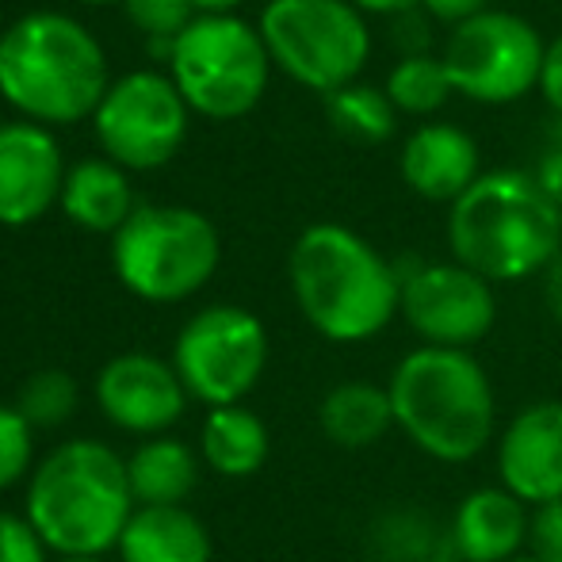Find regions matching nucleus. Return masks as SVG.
Here are the masks:
<instances>
[{
	"mask_svg": "<svg viewBox=\"0 0 562 562\" xmlns=\"http://www.w3.org/2000/svg\"><path fill=\"white\" fill-rule=\"evenodd\" d=\"M92 391L100 414L134 437H165L192 402L177 368L149 352H123L108 360Z\"/></svg>",
	"mask_w": 562,
	"mask_h": 562,
	"instance_id": "obj_13",
	"label": "nucleus"
},
{
	"mask_svg": "<svg viewBox=\"0 0 562 562\" xmlns=\"http://www.w3.org/2000/svg\"><path fill=\"white\" fill-rule=\"evenodd\" d=\"M169 363L188 398L211 409L241 406L268 368V329L245 306H207L184 322Z\"/></svg>",
	"mask_w": 562,
	"mask_h": 562,
	"instance_id": "obj_9",
	"label": "nucleus"
},
{
	"mask_svg": "<svg viewBox=\"0 0 562 562\" xmlns=\"http://www.w3.org/2000/svg\"><path fill=\"white\" fill-rule=\"evenodd\" d=\"M532 509L505 486H479L456 505L448 525L451 555L463 562H513L528 548Z\"/></svg>",
	"mask_w": 562,
	"mask_h": 562,
	"instance_id": "obj_16",
	"label": "nucleus"
},
{
	"mask_svg": "<svg viewBox=\"0 0 562 562\" xmlns=\"http://www.w3.org/2000/svg\"><path fill=\"white\" fill-rule=\"evenodd\" d=\"M31 425L23 422V414L15 406L0 402V494L12 490L15 482L31 479V456H35V437Z\"/></svg>",
	"mask_w": 562,
	"mask_h": 562,
	"instance_id": "obj_26",
	"label": "nucleus"
},
{
	"mask_svg": "<svg viewBox=\"0 0 562 562\" xmlns=\"http://www.w3.org/2000/svg\"><path fill=\"white\" fill-rule=\"evenodd\" d=\"M108 89L104 50L69 15L31 12L0 35V92L35 123L97 115Z\"/></svg>",
	"mask_w": 562,
	"mask_h": 562,
	"instance_id": "obj_5",
	"label": "nucleus"
},
{
	"mask_svg": "<svg viewBox=\"0 0 562 562\" xmlns=\"http://www.w3.org/2000/svg\"><path fill=\"white\" fill-rule=\"evenodd\" d=\"M85 4H112V0H85Z\"/></svg>",
	"mask_w": 562,
	"mask_h": 562,
	"instance_id": "obj_40",
	"label": "nucleus"
},
{
	"mask_svg": "<svg viewBox=\"0 0 562 562\" xmlns=\"http://www.w3.org/2000/svg\"><path fill=\"white\" fill-rule=\"evenodd\" d=\"M398 169L422 200L456 203L482 177L479 142L456 123H425L406 138Z\"/></svg>",
	"mask_w": 562,
	"mask_h": 562,
	"instance_id": "obj_17",
	"label": "nucleus"
},
{
	"mask_svg": "<svg viewBox=\"0 0 562 562\" xmlns=\"http://www.w3.org/2000/svg\"><path fill=\"white\" fill-rule=\"evenodd\" d=\"M394 425L437 463H471L497 437V394L463 348L417 345L391 371Z\"/></svg>",
	"mask_w": 562,
	"mask_h": 562,
	"instance_id": "obj_4",
	"label": "nucleus"
},
{
	"mask_svg": "<svg viewBox=\"0 0 562 562\" xmlns=\"http://www.w3.org/2000/svg\"><path fill=\"white\" fill-rule=\"evenodd\" d=\"M513 562H540V559H536V555H528V551H525V555H520V559H513Z\"/></svg>",
	"mask_w": 562,
	"mask_h": 562,
	"instance_id": "obj_39",
	"label": "nucleus"
},
{
	"mask_svg": "<svg viewBox=\"0 0 562 562\" xmlns=\"http://www.w3.org/2000/svg\"><path fill=\"white\" fill-rule=\"evenodd\" d=\"M497 486L540 509L562 502V402L543 398L525 406L494 440Z\"/></svg>",
	"mask_w": 562,
	"mask_h": 562,
	"instance_id": "obj_14",
	"label": "nucleus"
},
{
	"mask_svg": "<svg viewBox=\"0 0 562 562\" xmlns=\"http://www.w3.org/2000/svg\"><path fill=\"white\" fill-rule=\"evenodd\" d=\"M119 562H211V532L184 505L134 509L119 540Z\"/></svg>",
	"mask_w": 562,
	"mask_h": 562,
	"instance_id": "obj_18",
	"label": "nucleus"
},
{
	"mask_svg": "<svg viewBox=\"0 0 562 562\" xmlns=\"http://www.w3.org/2000/svg\"><path fill=\"white\" fill-rule=\"evenodd\" d=\"M241 0H192V8L200 15H229V8H237Z\"/></svg>",
	"mask_w": 562,
	"mask_h": 562,
	"instance_id": "obj_36",
	"label": "nucleus"
},
{
	"mask_svg": "<svg viewBox=\"0 0 562 562\" xmlns=\"http://www.w3.org/2000/svg\"><path fill=\"white\" fill-rule=\"evenodd\" d=\"M54 562H112V559L100 555V559H54Z\"/></svg>",
	"mask_w": 562,
	"mask_h": 562,
	"instance_id": "obj_38",
	"label": "nucleus"
},
{
	"mask_svg": "<svg viewBox=\"0 0 562 562\" xmlns=\"http://www.w3.org/2000/svg\"><path fill=\"white\" fill-rule=\"evenodd\" d=\"M326 112L329 123L356 142H386L398 131V108L391 104L386 89H375V85H345L334 97H326Z\"/></svg>",
	"mask_w": 562,
	"mask_h": 562,
	"instance_id": "obj_23",
	"label": "nucleus"
},
{
	"mask_svg": "<svg viewBox=\"0 0 562 562\" xmlns=\"http://www.w3.org/2000/svg\"><path fill=\"white\" fill-rule=\"evenodd\" d=\"M422 562H463V559H456L451 551H437V555H429V559H422Z\"/></svg>",
	"mask_w": 562,
	"mask_h": 562,
	"instance_id": "obj_37",
	"label": "nucleus"
},
{
	"mask_svg": "<svg viewBox=\"0 0 562 562\" xmlns=\"http://www.w3.org/2000/svg\"><path fill=\"white\" fill-rule=\"evenodd\" d=\"M288 280L311 329L334 345L379 337L402 314L398 265L340 223H314L295 237Z\"/></svg>",
	"mask_w": 562,
	"mask_h": 562,
	"instance_id": "obj_1",
	"label": "nucleus"
},
{
	"mask_svg": "<svg viewBox=\"0 0 562 562\" xmlns=\"http://www.w3.org/2000/svg\"><path fill=\"white\" fill-rule=\"evenodd\" d=\"M318 425L326 432L329 445L345 448V451H363L375 448L394 425V402L391 391L368 379H348L337 383L334 391L322 398L318 406Z\"/></svg>",
	"mask_w": 562,
	"mask_h": 562,
	"instance_id": "obj_19",
	"label": "nucleus"
},
{
	"mask_svg": "<svg viewBox=\"0 0 562 562\" xmlns=\"http://www.w3.org/2000/svg\"><path fill=\"white\" fill-rule=\"evenodd\" d=\"M548 43L517 12L486 8L474 20L451 27L440 61L459 97L474 104H513L540 89Z\"/></svg>",
	"mask_w": 562,
	"mask_h": 562,
	"instance_id": "obj_10",
	"label": "nucleus"
},
{
	"mask_svg": "<svg viewBox=\"0 0 562 562\" xmlns=\"http://www.w3.org/2000/svg\"><path fill=\"white\" fill-rule=\"evenodd\" d=\"M260 38L291 81L322 97L352 85L371 54L363 12L348 0H268Z\"/></svg>",
	"mask_w": 562,
	"mask_h": 562,
	"instance_id": "obj_7",
	"label": "nucleus"
},
{
	"mask_svg": "<svg viewBox=\"0 0 562 562\" xmlns=\"http://www.w3.org/2000/svg\"><path fill=\"white\" fill-rule=\"evenodd\" d=\"M272 440L268 425L249 406H223L203 417L200 459L223 479H249L265 467Z\"/></svg>",
	"mask_w": 562,
	"mask_h": 562,
	"instance_id": "obj_22",
	"label": "nucleus"
},
{
	"mask_svg": "<svg viewBox=\"0 0 562 562\" xmlns=\"http://www.w3.org/2000/svg\"><path fill=\"white\" fill-rule=\"evenodd\" d=\"M126 479L138 509L184 505L200 482V456L177 437H149L126 459Z\"/></svg>",
	"mask_w": 562,
	"mask_h": 562,
	"instance_id": "obj_20",
	"label": "nucleus"
},
{
	"mask_svg": "<svg viewBox=\"0 0 562 562\" xmlns=\"http://www.w3.org/2000/svg\"><path fill=\"white\" fill-rule=\"evenodd\" d=\"M402 318L425 345L471 352L497 326V291L459 260L417 265L402 272Z\"/></svg>",
	"mask_w": 562,
	"mask_h": 562,
	"instance_id": "obj_12",
	"label": "nucleus"
},
{
	"mask_svg": "<svg viewBox=\"0 0 562 562\" xmlns=\"http://www.w3.org/2000/svg\"><path fill=\"white\" fill-rule=\"evenodd\" d=\"M192 0H126V15L146 38H180L195 20Z\"/></svg>",
	"mask_w": 562,
	"mask_h": 562,
	"instance_id": "obj_27",
	"label": "nucleus"
},
{
	"mask_svg": "<svg viewBox=\"0 0 562 562\" xmlns=\"http://www.w3.org/2000/svg\"><path fill=\"white\" fill-rule=\"evenodd\" d=\"M223 241L207 215L192 207H134L112 241L115 276L146 303H180L207 288Z\"/></svg>",
	"mask_w": 562,
	"mask_h": 562,
	"instance_id": "obj_6",
	"label": "nucleus"
},
{
	"mask_svg": "<svg viewBox=\"0 0 562 562\" xmlns=\"http://www.w3.org/2000/svg\"><path fill=\"white\" fill-rule=\"evenodd\" d=\"M486 4L490 0H422V12H429V20H437V23L459 27V23L486 12Z\"/></svg>",
	"mask_w": 562,
	"mask_h": 562,
	"instance_id": "obj_32",
	"label": "nucleus"
},
{
	"mask_svg": "<svg viewBox=\"0 0 562 562\" xmlns=\"http://www.w3.org/2000/svg\"><path fill=\"white\" fill-rule=\"evenodd\" d=\"M386 97L398 108V115H432L451 100V81L440 54H417V58H398L386 74Z\"/></svg>",
	"mask_w": 562,
	"mask_h": 562,
	"instance_id": "obj_24",
	"label": "nucleus"
},
{
	"mask_svg": "<svg viewBox=\"0 0 562 562\" xmlns=\"http://www.w3.org/2000/svg\"><path fill=\"white\" fill-rule=\"evenodd\" d=\"M188 100L161 74H126L97 108V138L119 169H157L172 161L188 134Z\"/></svg>",
	"mask_w": 562,
	"mask_h": 562,
	"instance_id": "obj_11",
	"label": "nucleus"
},
{
	"mask_svg": "<svg viewBox=\"0 0 562 562\" xmlns=\"http://www.w3.org/2000/svg\"><path fill=\"white\" fill-rule=\"evenodd\" d=\"M536 180H540V188L551 195V200L562 207V119L559 126L548 134V142H543V154H540V165H536L532 172Z\"/></svg>",
	"mask_w": 562,
	"mask_h": 562,
	"instance_id": "obj_31",
	"label": "nucleus"
},
{
	"mask_svg": "<svg viewBox=\"0 0 562 562\" xmlns=\"http://www.w3.org/2000/svg\"><path fill=\"white\" fill-rule=\"evenodd\" d=\"M61 211L81 229L92 234H119L134 215V195L123 169L115 161H81L66 172L61 184Z\"/></svg>",
	"mask_w": 562,
	"mask_h": 562,
	"instance_id": "obj_21",
	"label": "nucleus"
},
{
	"mask_svg": "<svg viewBox=\"0 0 562 562\" xmlns=\"http://www.w3.org/2000/svg\"><path fill=\"white\" fill-rule=\"evenodd\" d=\"M77 398H81V386L69 371L43 368L20 386L12 406L20 409L31 429H58L77 414Z\"/></svg>",
	"mask_w": 562,
	"mask_h": 562,
	"instance_id": "obj_25",
	"label": "nucleus"
},
{
	"mask_svg": "<svg viewBox=\"0 0 562 562\" xmlns=\"http://www.w3.org/2000/svg\"><path fill=\"white\" fill-rule=\"evenodd\" d=\"M528 555H536L540 562H562V502H548L532 509Z\"/></svg>",
	"mask_w": 562,
	"mask_h": 562,
	"instance_id": "obj_29",
	"label": "nucleus"
},
{
	"mask_svg": "<svg viewBox=\"0 0 562 562\" xmlns=\"http://www.w3.org/2000/svg\"><path fill=\"white\" fill-rule=\"evenodd\" d=\"M540 92L551 104V112L562 119V35L555 38V43H548V54H543Z\"/></svg>",
	"mask_w": 562,
	"mask_h": 562,
	"instance_id": "obj_33",
	"label": "nucleus"
},
{
	"mask_svg": "<svg viewBox=\"0 0 562 562\" xmlns=\"http://www.w3.org/2000/svg\"><path fill=\"white\" fill-rule=\"evenodd\" d=\"M451 257L482 280L517 283L562 249V207L528 169L482 172L448 211Z\"/></svg>",
	"mask_w": 562,
	"mask_h": 562,
	"instance_id": "obj_3",
	"label": "nucleus"
},
{
	"mask_svg": "<svg viewBox=\"0 0 562 562\" xmlns=\"http://www.w3.org/2000/svg\"><path fill=\"white\" fill-rule=\"evenodd\" d=\"M429 12L422 8H409V12L394 15L391 20V38L402 50V58H417V54H432L429 50Z\"/></svg>",
	"mask_w": 562,
	"mask_h": 562,
	"instance_id": "obj_30",
	"label": "nucleus"
},
{
	"mask_svg": "<svg viewBox=\"0 0 562 562\" xmlns=\"http://www.w3.org/2000/svg\"><path fill=\"white\" fill-rule=\"evenodd\" d=\"M50 548L27 517L0 509V562H46Z\"/></svg>",
	"mask_w": 562,
	"mask_h": 562,
	"instance_id": "obj_28",
	"label": "nucleus"
},
{
	"mask_svg": "<svg viewBox=\"0 0 562 562\" xmlns=\"http://www.w3.org/2000/svg\"><path fill=\"white\" fill-rule=\"evenodd\" d=\"M66 169L54 138L35 123L0 126V226H27L61 200Z\"/></svg>",
	"mask_w": 562,
	"mask_h": 562,
	"instance_id": "obj_15",
	"label": "nucleus"
},
{
	"mask_svg": "<svg viewBox=\"0 0 562 562\" xmlns=\"http://www.w3.org/2000/svg\"><path fill=\"white\" fill-rule=\"evenodd\" d=\"M126 459L104 440H66L31 471L23 517L58 559H100L134 517Z\"/></svg>",
	"mask_w": 562,
	"mask_h": 562,
	"instance_id": "obj_2",
	"label": "nucleus"
},
{
	"mask_svg": "<svg viewBox=\"0 0 562 562\" xmlns=\"http://www.w3.org/2000/svg\"><path fill=\"white\" fill-rule=\"evenodd\" d=\"M268 46L260 27L237 15H195L172 50V81L188 108L207 119H241L268 89Z\"/></svg>",
	"mask_w": 562,
	"mask_h": 562,
	"instance_id": "obj_8",
	"label": "nucleus"
},
{
	"mask_svg": "<svg viewBox=\"0 0 562 562\" xmlns=\"http://www.w3.org/2000/svg\"><path fill=\"white\" fill-rule=\"evenodd\" d=\"M543 303H548L551 318L562 326V249L555 252V260L548 265V272H543Z\"/></svg>",
	"mask_w": 562,
	"mask_h": 562,
	"instance_id": "obj_34",
	"label": "nucleus"
},
{
	"mask_svg": "<svg viewBox=\"0 0 562 562\" xmlns=\"http://www.w3.org/2000/svg\"><path fill=\"white\" fill-rule=\"evenodd\" d=\"M348 4H356L360 12H375V15H402L409 12V8H422V0H348Z\"/></svg>",
	"mask_w": 562,
	"mask_h": 562,
	"instance_id": "obj_35",
	"label": "nucleus"
}]
</instances>
